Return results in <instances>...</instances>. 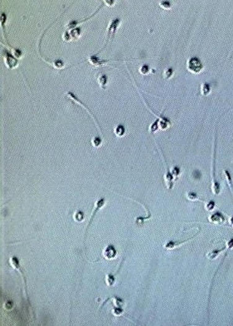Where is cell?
I'll return each instance as SVG.
<instances>
[{"instance_id": "obj_1", "label": "cell", "mask_w": 233, "mask_h": 326, "mask_svg": "<svg viewBox=\"0 0 233 326\" xmlns=\"http://www.w3.org/2000/svg\"><path fill=\"white\" fill-rule=\"evenodd\" d=\"M211 221L214 222H220L223 221V217L219 214H215L211 217Z\"/></svg>"}, {"instance_id": "obj_2", "label": "cell", "mask_w": 233, "mask_h": 326, "mask_svg": "<svg viewBox=\"0 0 233 326\" xmlns=\"http://www.w3.org/2000/svg\"><path fill=\"white\" fill-rule=\"evenodd\" d=\"M214 202H212L211 201V202H209V203L207 205L206 207L207 210H208V211H211L213 209V208H214Z\"/></svg>"}]
</instances>
